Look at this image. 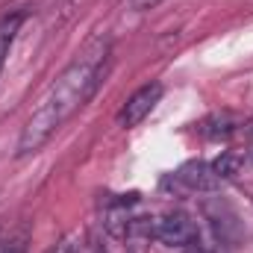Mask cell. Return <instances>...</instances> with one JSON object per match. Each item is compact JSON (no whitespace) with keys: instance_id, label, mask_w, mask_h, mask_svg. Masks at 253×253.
<instances>
[{"instance_id":"7","label":"cell","mask_w":253,"mask_h":253,"mask_svg":"<svg viewBox=\"0 0 253 253\" xmlns=\"http://www.w3.org/2000/svg\"><path fill=\"white\" fill-rule=\"evenodd\" d=\"M245 165H248V150H224L212 162V168H215V174L221 180H236L245 171Z\"/></svg>"},{"instance_id":"8","label":"cell","mask_w":253,"mask_h":253,"mask_svg":"<svg viewBox=\"0 0 253 253\" xmlns=\"http://www.w3.org/2000/svg\"><path fill=\"white\" fill-rule=\"evenodd\" d=\"M21 21H24L21 12H12V15H3V18H0V71H3L6 56H9V50H12V42H15L18 30H21Z\"/></svg>"},{"instance_id":"9","label":"cell","mask_w":253,"mask_h":253,"mask_svg":"<svg viewBox=\"0 0 253 253\" xmlns=\"http://www.w3.org/2000/svg\"><path fill=\"white\" fill-rule=\"evenodd\" d=\"M47 253H80V248H77V239L68 236V239H62V242H56Z\"/></svg>"},{"instance_id":"4","label":"cell","mask_w":253,"mask_h":253,"mask_svg":"<svg viewBox=\"0 0 253 253\" xmlns=\"http://www.w3.org/2000/svg\"><path fill=\"white\" fill-rule=\"evenodd\" d=\"M162 91H165L162 83H147V85L135 88V91L124 100L121 112H118V126H124V129L138 126L153 109H156V103L162 100Z\"/></svg>"},{"instance_id":"11","label":"cell","mask_w":253,"mask_h":253,"mask_svg":"<svg viewBox=\"0 0 253 253\" xmlns=\"http://www.w3.org/2000/svg\"><path fill=\"white\" fill-rule=\"evenodd\" d=\"M0 253H21V248L12 242H0Z\"/></svg>"},{"instance_id":"3","label":"cell","mask_w":253,"mask_h":253,"mask_svg":"<svg viewBox=\"0 0 253 253\" xmlns=\"http://www.w3.org/2000/svg\"><path fill=\"white\" fill-rule=\"evenodd\" d=\"M221 177L215 174L212 162L203 159H191L186 165H180L174 174H168L165 186L168 189H180V191H191V194H206V191H218L221 189Z\"/></svg>"},{"instance_id":"12","label":"cell","mask_w":253,"mask_h":253,"mask_svg":"<svg viewBox=\"0 0 253 253\" xmlns=\"http://www.w3.org/2000/svg\"><path fill=\"white\" fill-rule=\"evenodd\" d=\"M180 253H203V251H200V248H183Z\"/></svg>"},{"instance_id":"5","label":"cell","mask_w":253,"mask_h":253,"mask_svg":"<svg viewBox=\"0 0 253 253\" xmlns=\"http://www.w3.org/2000/svg\"><path fill=\"white\" fill-rule=\"evenodd\" d=\"M239 129H242V121H239L236 115H230V112H215V115H209V118H203V121L197 124V132H200L203 138H212V141L230 138V135H236Z\"/></svg>"},{"instance_id":"2","label":"cell","mask_w":253,"mask_h":253,"mask_svg":"<svg viewBox=\"0 0 253 253\" xmlns=\"http://www.w3.org/2000/svg\"><path fill=\"white\" fill-rule=\"evenodd\" d=\"M197 236H200L197 221L191 218L189 212L174 209V212H165L162 218L153 221V239L168 245V248H180V251L183 248H194Z\"/></svg>"},{"instance_id":"6","label":"cell","mask_w":253,"mask_h":253,"mask_svg":"<svg viewBox=\"0 0 253 253\" xmlns=\"http://www.w3.org/2000/svg\"><path fill=\"white\" fill-rule=\"evenodd\" d=\"M153 221L156 218H129L126 233H124L126 253H147L150 239H153Z\"/></svg>"},{"instance_id":"1","label":"cell","mask_w":253,"mask_h":253,"mask_svg":"<svg viewBox=\"0 0 253 253\" xmlns=\"http://www.w3.org/2000/svg\"><path fill=\"white\" fill-rule=\"evenodd\" d=\"M109 42L106 39H94L88 42L74 62L56 77V83L50 85V91L44 94V100L33 109V115L27 118V124L18 135V156H33L39 153L59 129H62L100 88L103 77H106V65H109Z\"/></svg>"},{"instance_id":"10","label":"cell","mask_w":253,"mask_h":253,"mask_svg":"<svg viewBox=\"0 0 253 253\" xmlns=\"http://www.w3.org/2000/svg\"><path fill=\"white\" fill-rule=\"evenodd\" d=\"M162 0H126V6L129 9H135V12H144V9H153V6H159Z\"/></svg>"}]
</instances>
